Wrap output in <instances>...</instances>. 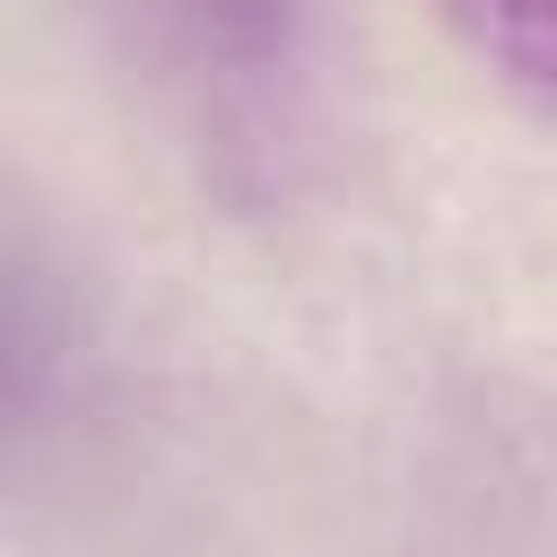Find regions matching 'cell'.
I'll return each instance as SVG.
<instances>
[{
	"label": "cell",
	"mask_w": 557,
	"mask_h": 557,
	"mask_svg": "<svg viewBox=\"0 0 557 557\" xmlns=\"http://www.w3.org/2000/svg\"><path fill=\"white\" fill-rule=\"evenodd\" d=\"M426 9L522 113L557 131V0H426Z\"/></svg>",
	"instance_id": "obj_1"
}]
</instances>
